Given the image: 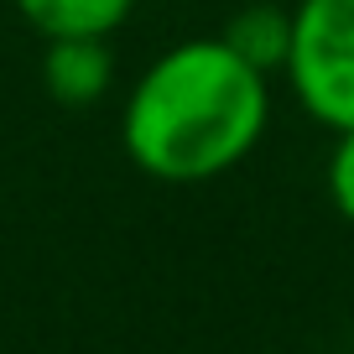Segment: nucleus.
<instances>
[{
  "mask_svg": "<svg viewBox=\"0 0 354 354\" xmlns=\"http://www.w3.org/2000/svg\"><path fill=\"white\" fill-rule=\"evenodd\" d=\"M271 125V78L224 37H188L141 68L120 146L156 183H209L240 167Z\"/></svg>",
  "mask_w": 354,
  "mask_h": 354,
  "instance_id": "obj_1",
  "label": "nucleus"
},
{
  "mask_svg": "<svg viewBox=\"0 0 354 354\" xmlns=\"http://www.w3.org/2000/svg\"><path fill=\"white\" fill-rule=\"evenodd\" d=\"M281 73L318 125L333 136L354 131V0L292 6V53Z\"/></svg>",
  "mask_w": 354,
  "mask_h": 354,
  "instance_id": "obj_2",
  "label": "nucleus"
},
{
  "mask_svg": "<svg viewBox=\"0 0 354 354\" xmlns=\"http://www.w3.org/2000/svg\"><path fill=\"white\" fill-rule=\"evenodd\" d=\"M115 84V57L110 37H47L42 47V88L47 100L84 110V104L104 100Z\"/></svg>",
  "mask_w": 354,
  "mask_h": 354,
  "instance_id": "obj_3",
  "label": "nucleus"
},
{
  "mask_svg": "<svg viewBox=\"0 0 354 354\" xmlns=\"http://www.w3.org/2000/svg\"><path fill=\"white\" fill-rule=\"evenodd\" d=\"M21 21L37 37H115L125 16L136 11V0H16Z\"/></svg>",
  "mask_w": 354,
  "mask_h": 354,
  "instance_id": "obj_4",
  "label": "nucleus"
},
{
  "mask_svg": "<svg viewBox=\"0 0 354 354\" xmlns=\"http://www.w3.org/2000/svg\"><path fill=\"white\" fill-rule=\"evenodd\" d=\"M219 37L250 68H261L271 78L287 68V53H292V11H281V6H245V11L230 16V26Z\"/></svg>",
  "mask_w": 354,
  "mask_h": 354,
  "instance_id": "obj_5",
  "label": "nucleus"
},
{
  "mask_svg": "<svg viewBox=\"0 0 354 354\" xmlns=\"http://www.w3.org/2000/svg\"><path fill=\"white\" fill-rule=\"evenodd\" d=\"M328 198L344 224H354V131H339V146L328 156Z\"/></svg>",
  "mask_w": 354,
  "mask_h": 354,
  "instance_id": "obj_6",
  "label": "nucleus"
}]
</instances>
